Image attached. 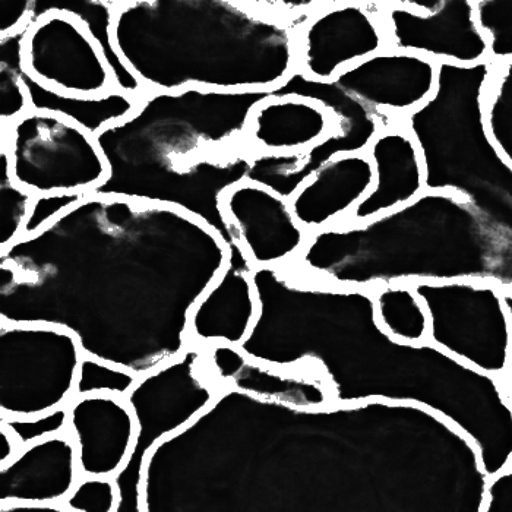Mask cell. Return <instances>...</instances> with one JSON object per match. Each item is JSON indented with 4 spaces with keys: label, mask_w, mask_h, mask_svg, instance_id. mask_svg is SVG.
Masks as SVG:
<instances>
[{
    "label": "cell",
    "mask_w": 512,
    "mask_h": 512,
    "mask_svg": "<svg viewBox=\"0 0 512 512\" xmlns=\"http://www.w3.org/2000/svg\"><path fill=\"white\" fill-rule=\"evenodd\" d=\"M21 78L30 97L31 109L63 116L77 123L94 137L115 123L129 118L139 103L137 97L128 96L119 90L101 97L63 96L43 87L36 79L31 78L24 68Z\"/></svg>",
    "instance_id": "obj_20"
},
{
    "label": "cell",
    "mask_w": 512,
    "mask_h": 512,
    "mask_svg": "<svg viewBox=\"0 0 512 512\" xmlns=\"http://www.w3.org/2000/svg\"><path fill=\"white\" fill-rule=\"evenodd\" d=\"M12 178L36 197L93 194L110 175L94 135L56 113L33 110L0 126Z\"/></svg>",
    "instance_id": "obj_6"
},
{
    "label": "cell",
    "mask_w": 512,
    "mask_h": 512,
    "mask_svg": "<svg viewBox=\"0 0 512 512\" xmlns=\"http://www.w3.org/2000/svg\"><path fill=\"white\" fill-rule=\"evenodd\" d=\"M139 378L141 376L122 366L84 355L78 369L74 397L115 395L126 398L137 387Z\"/></svg>",
    "instance_id": "obj_25"
},
{
    "label": "cell",
    "mask_w": 512,
    "mask_h": 512,
    "mask_svg": "<svg viewBox=\"0 0 512 512\" xmlns=\"http://www.w3.org/2000/svg\"><path fill=\"white\" fill-rule=\"evenodd\" d=\"M374 186L349 220L363 223L410 204L426 191L425 164L412 135L401 125L381 129L366 150Z\"/></svg>",
    "instance_id": "obj_19"
},
{
    "label": "cell",
    "mask_w": 512,
    "mask_h": 512,
    "mask_svg": "<svg viewBox=\"0 0 512 512\" xmlns=\"http://www.w3.org/2000/svg\"><path fill=\"white\" fill-rule=\"evenodd\" d=\"M34 0L0 2V37L14 36L24 30L33 15Z\"/></svg>",
    "instance_id": "obj_31"
},
{
    "label": "cell",
    "mask_w": 512,
    "mask_h": 512,
    "mask_svg": "<svg viewBox=\"0 0 512 512\" xmlns=\"http://www.w3.org/2000/svg\"><path fill=\"white\" fill-rule=\"evenodd\" d=\"M341 128L321 101L274 94L252 113L246 144L254 156H295L308 153Z\"/></svg>",
    "instance_id": "obj_17"
},
{
    "label": "cell",
    "mask_w": 512,
    "mask_h": 512,
    "mask_svg": "<svg viewBox=\"0 0 512 512\" xmlns=\"http://www.w3.org/2000/svg\"><path fill=\"white\" fill-rule=\"evenodd\" d=\"M374 167L366 153L341 154L319 167L290 198L293 214L308 233L349 220L374 186Z\"/></svg>",
    "instance_id": "obj_16"
},
{
    "label": "cell",
    "mask_w": 512,
    "mask_h": 512,
    "mask_svg": "<svg viewBox=\"0 0 512 512\" xmlns=\"http://www.w3.org/2000/svg\"><path fill=\"white\" fill-rule=\"evenodd\" d=\"M90 197L88 194L43 195L36 197L30 218L25 226L24 237L34 236L46 229L56 218Z\"/></svg>",
    "instance_id": "obj_29"
},
{
    "label": "cell",
    "mask_w": 512,
    "mask_h": 512,
    "mask_svg": "<svg viewBox=\"0 0 512 512\" xmlns=\"http://www.w3.org/2000/svg\"><path fill=\"white\" fill-rule=\"evenodd\" d=\"M255 270L239 243L230 246L226 268L191 311L189 344L240 347L245 343L259 315Z\"/></svg>",
    "instance_id": "obj_13"
},
{
    "label": "cell",
    "mask_w": 512,
    "mask_h": 512,
    "mask_svg": "<svg viewBox=\"0 0 512 512\" xmlns=\"http://www.w3.org/2000/svg\"><path fill=\"white\" fill-rule=\"evenodd\" d=\"M125 398L137 419V438L125 466L113 477L119 493L116 512H144V485L147 457L161 442L194 425L226 393L217 384L207 363L205 347L189 344L169 365L144 375Z\"/></svg>",
    "instance_id": "obj_5"
},
{
    "label": "cell",
    "mask_w": 512,
    "mask_h": 512,
    "mask_svg": "<svg viewBox=\"0 0 512 512\" xmlns=\"http://www.w3.org/2000/svg\"><path fill=\"white\" fill-rule=\"evenodd\" d=\"M429 315V343L464 365L504 378L512 328L504 292L477 281L414 284Z\"/></svg>",
    "instance_id": "obj_7"
},
{
    "label": "cell",
    "mask_w": 512,
    "mask_h": 512,
    "mask_svg": "<svg viewBox=\"0 0 512 512\" xmlns=\"http://www.w3.org/2000/svg\"><path fill=\"white\" fill-rule=\"evenodd\" d=\"M0 195H2V229L0 254L24 239L36 195L21 188L12 178L11 161L5 148L0 147Z\"/></svg>",
    "instance_id": "obj_24"
},
{
    "label": "cell",
    "mask_w": 512,
    "mask_h": 512,
    "mask_svg": "<svg viewBox=\"0 0 512 512\" xmlns=\"http://www.w3.org/2000/svg\"><path fill=\"white\" fill-rule=\"evenodd\" d=\"M274 94L276 88L148 91L129 118L97 135L99 145H123L126 156L106 157L109 178L91 195L176 208L229 249L239 242L221 201L248 180L255 157L246 144L249 122Z\"/></svg>",
    "instance_id": "obj_2"
},
{
    "label": "cell",
    "mask_w": 512,
    "mask_h": 512,
    "mask_svg": "<svg viewBox=\"0 0 512 512\" xmlns=\"http://www.w3.org/2000/svg\"><path fill=\"white\" fill-rule=\"evenodd\" d=\"M30 24L14 36L0 37V126L9 125L31 110L30 97L21 78L22 50Z\"/></svg>",
    "instance_id": "obj_23"
},
{
    "label": "cell",
    "mask_w": 512,
    "mask_h": 512,
    "mask_svg": "<svg viewBox=\"0 0 512 512\" xmlns=\"http://www.w3.org/2000/svg\"><path fill=\"white\" fill-rule=\"evenodd\" d=\"M384 2H325L300 28L297 71L319 82L388 49Z\"/></svg>",
    "instance_id": "obj_9"
},
{
    "label": "cell",
    "mask_w": 512,
    "mask_h": 512,
    "mask_svg": "<svg viewBox=\"0 0 512 512\" xmlns=\"http://www.w3.org/2000/svg\"><path fill=\"white\" fill-rule=\"evenodd\" d=\"M205 347V363L223 391H237L271 403L316 410L334 406L325 382L302 369H278L256 362L230 344Z\"/></svg>",
    "instance_id": "obj_15"
},
{
    "label": "cell",
    "mask_w": 512,
    "mask_h": 512,
    "mask_svg": "<svg viewBox=\"0 0 512 512\" xmlns=\"http://www.w3.org/2000/svg\"><path fill=\"white\" fill-rule=\"evenodd\" d=\"M22 65L31 78L63 96L101 97L118 90L99 46L84 25L34 0Z\"/></svg>",
    "instance_id": "obj_8"
},
{
    "label": "cell",
    "mask_w": 512,
    "mask_h": 512,
    "mask_svg": "<svg viewBox=\"0 0 512 512\" xmlns=\"http://www.w3.org/2000/svg\"><path fill=\"white\" fill-rule=\"evenodd\" d=\"M495 63H438L434 96L401 119L425 164L426 191L451 192L512 221V166L493 144L485 97Z\"/></svg>",
    "instance_id": "obj_4"
},
{
    "label": "cell",
    "mask_w": 512,
    "mask_h": 512,
    "mask_svg": "<svg viewBox=\"0 0 512 512\" xmlns=\"http://www.w3.org/2000/svg\"><path fill=\"white\" fill-rule=\"evenodd\" d=\"M78 457L68 434L55 436L21 448L14 460L0 467L2 507L47 505L60 507L81 479L79 463L55 466Z\"/></svg>",
    "instance_id": "obj_18"
},
{
    "label": "cell",
    "mask_w": 512,
    "mask_h": 512,
    "mask_svg": "<svg viewBox=\"0 0 512 512\" xmlns=\"http://www.w3.org/2000/svg\"><path fill=\"white\" fill-rule=\"evenodd\" d=\"M47 6L53 11L72 15L84 25L91 39L103 53V58L112 71L116 88L119 91L128 96L137 97V99H141L148 91H151L123 62L122 56L116 49L113 28H115L119 0H82V2L52 3V5L47 3Z\"/></svg>",
    "instance_id": "obj_21"
},
{
    "label": "cell",
    "mask_w": 512,
    "mask_h": 512,
    "mask_svg": "<svg viewBox=\"0 0 512 512\" xmlns=\"http://www.w3.org/2000/svg\"><path fill=\"white\" fill-rule=\"evenodd\" d=\"M118 504L113 477L82 476L60 508L68 512H116Z\"/></svg>",
    "instance_id": "obj_28"
},
{
    "label": "cell",
    "mask_w": 512,
    "mask_h": 512,
    "mask_svg": "<svg viewBox=\"0 0 512 512\" xmlns=\"http://www.w3.org/2000/svg\"><path fill=\"white\" fill-rule=\"evenodd\" d=\"M66 409L68 435L77 448L82 476L115 477L137 438V419L128 401L115 395H87L72 398Z\"/></svg>",
    "instance_id": "obj_14"
},
{
    "label": "cell",
    "mask_w": 512,
    "mask_h": 512,
    "mask_svg": "<svg viewBox=\"0 0 512 512\" xmlns=\"http://www.w3.org/2000/svg\"><path fill=\"white\" fill-rule=\"evenodd\" d=\"M221 207L255 268L287 267L311 237L296 220L290 199L251 180L230 189Z\"/></svg>",
    "instance_id": "obj_12"
},
{
    "label": "cell",
    "mask_w": 512,
    "mask_h": 512,
    "mask_svg": "<svg viewBox=\"0 0 512 512\" xmlns=\"http://www.w3.org/2000/svg\"><path fill=\"white\" fill-rule=\"evenodd\" d=\"M438 63L434 60L385 49L356 63L335 78L334 84L347 96L374 112L384 129L419 109L434 96Z\"/></svg>",
    "instance_id": "obj_11"
},
{
    "label": "cell",
    "mask_w": 512,
    "mask_h": 512,
    "mask_svg": "<svg viewBox=\"0 0 512 512\" xmlns=\"http://www.w3.org/2000/svg\"><path fill=\"white\" fill-rule=\"evenodd\" d=\"M287 268L319 284L375 290L390 284L477 281L512 292V221L451 192L312 233Z\"/></svg>",
    "instance_id": "obj_3"
},
{
    "label": "cell",
    "mask_w": 512,
    "mask_h": 512,
    "mask_svg": "<svg viewBox=\"0 0 512 512\" xmlns=\"http://www.w3.org/2000/svg\"><path fill=\"white\" fill-rule=\"evenodd\" d=\"M259 315L240 346L256 362L302 369L327 385L335 406L409 404L450 423L489 477L512 466V403L502 378L434 344L394 340L376 319L372 290L335 287L290 268H256Z\"/></svg>",
    "instance_id": "obj_1"
},
{
    "label": "cell",
    "mask_w": 512,
    "mask_h": 512,
    "mask_svg": "<svg viewBox=\"0 0 512 512\" xmlns=\"http://www.w3.org/2000/svg\"><path fill=\"white\" fill-rule=\"evenodd\" d=\"M69 414L65 407H58L52 412L36 414V416L3 417L0 426L8 429L17 439L21 448L55 436L68 434Z\"/></svg>",
    "instance_id": "obj_27"
},
{
    "label": "cell",
    "mask_w": 512,
    "mask_h": 512,
    "mask_svg": "<svg viewBox=\"0 0 512 512\" xmlns=\"http://www.w3.org/2000/svg\"><path fill=\"white\" fill-rule=\"evenodd\" d=\"M382 18L388 49L460 66L489 60V44L477 22L474 0H439L431 14L416 11L409 2H384Z\"/></svg>",
    "instance_id": "obj_10"
},
{
    "label": "cell",
    "mask_w": 512,
    "mask_h": 512,
    "mask_svg": "<svg viewBox=\"0 0 512 512\" xmlns=\"http://www.w3.org/2000/svg\"><path fill=\"white\" fill-rule=\"evenodd\" d=\"M505 305H507L508 314H510L511 319V328H512V292L504 293ZM505 387H507L508 395H510L511 403H512V343H511V352H510V360H508V368L507 372H505L504 378Z\"/></svg>",
    "instance_id": "obj_33"
},
{
    "label": "cell",
    "mask_w": 512,
    "mask_h": 512,
    "mask_svg": "<svg viewBox=\"0 0 512 512\" xmlns=\"http://www.w3.org/2000/svg\"><path fill=\"white\" fill-rule=\"evenodd\" d=\"M480 30L495 65L512 62V0H474Z\"/></svg>",
    "instance_id": "obj_26"
},
{
    "label": "cell",
    "mask_w": 512,
    "mask_h": 512,
    "mask_svg": "<svg viewBox=\"0 0 512 512\" xmlns=\"http://www.w3.org/2000/svg\"><path fill=\"white\" fill-rule=\"evenodd\" d=\"M376 319L394 340L407 344L428 343L429 315L410 284H390L372 290Z\"/></svg>",
    "instance_id": "obj_22"
},
{
    "label": "cell",
    "mask_w": 512,
    "mask_h": 512,
    "mask_svg": "<svg viewBox=\"0 0 512 512\" xmlns=\"http://www.w3.org/2000/svg\"><path fill=\"white\" fill-rule=\"evenodd\" d=\"M21 451V445L18 444L14 435L8 429L0 426V467L14 460Z\"/></svg>",
    "instance_id": "obj_32"
},
{
    "label": "cell",
    "mask_w": 512,
    "mask_h": 512,
    "mask_svg": "<svg viewBox=\"0 0 512 512\" xmlns=\"http://www.w3.org/2000/svg\"><path fill=\"white\" fill-rule=\"evenodd\" d=\"M482 512H512V466L489 477Z\"/></svg>",
    "instance_id": "obj_30"
}]
</instances>
